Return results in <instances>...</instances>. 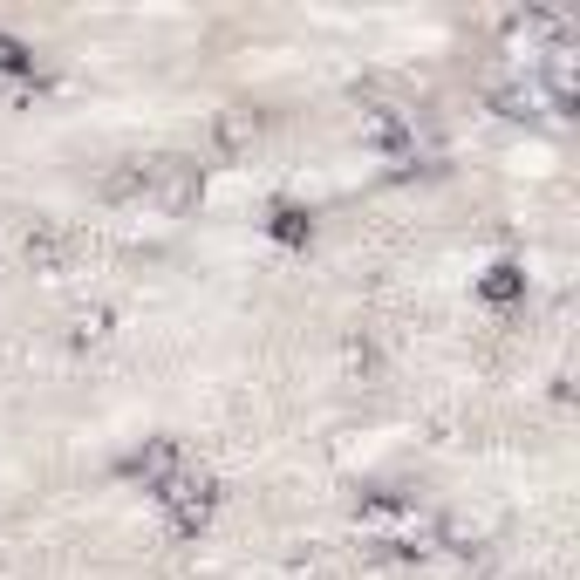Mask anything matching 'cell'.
Instances as JSON below:
<instances>
[{"label":"cell","mask_w":580,"mask_h":580,"mask_svg":"<svg viewBox=\"0 0 580 580\" xmlns=\"http://www.w3.org/2000/svg\"><path fill=\"white\" fill-rule=\"evenodd\" d=\"M485 294H492V301H512V294H526V280H519V267H492V280H485Z\"/></svg>","instance_id":"cell-1"}]
</instances>
